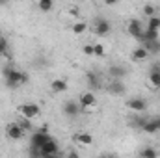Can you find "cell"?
<instances>
[{"label": "cell", "mask_w": 160, "mask_h": 158, "mask_svg": "<svg viewBox=\"0 0 160 158\" xmlns=\"http://www.w3.org/2000/svg\"><path fill=\"white\" fill-rule=\"evenodd\" d=\"M93 54L99 56V58H102V56H104V47H102L101 43H95V45H93Z\"/></svg>", "instance_id": "484cf974"}, {"label": "cell", "mask_w": 160, "mask_h": 158, "mask_svg": "<svg viewBox=\"0 0 160 158\" xmlns=\"http://www.w3.org/2000/svg\"><path fill=\"white\" fill-rule=\"evenodd\" d=\"M142 130L145 134H157L160 130V117H155V119H147L145 125L142 126Z\"/></svg>", "instance_id": "30bf717a"}, {"label": "cell", "mask_w": 160, "mask_h": 158, "mask_svg": "<svg viewBox=\"0 0 160 158\" xmlns=\"http://www.w3.org/2000/svg\"><path fill=\"white\" fill-rule=\"evenodd\" d=\"M147 28H149V30H160V17H157V15H153V17H149V22H147Z\"/></svg>", "instance_id": "44dd1931"}, {"label": "cell", "mask_w": 160, "mask_h": 158, "mask_svg": "<svg viewBox=\"0 0 160 158\" xmlns=\"http://www.w3.org/2000/svg\"><path fill=\"white\" fill-rule=\"evenodd\" d=\"M110 32H112V24L108 19H102V17L95 19V34L97 36H108Z\"/></svg>", "instance_id": "5b68a950"}, {"label": "cell", "mask_w": 160, "mask_h": 158, "mask_svg": "<svg viewBox=\"0 0 160 158\" xmlns=\"http://www.w3.org/2000/svg\"><path fill=\"white\" fill-rule=\"evenodd\" d=\"M75 140L82 143V145H91L93 143V136L91 134H88V132H78L77 136H75Z\"/></svg>", "instance_id": "ac0fdd59"}, {"label": "cell", "mask_w": 160, "mask_h": 158, "mask_svg": "<svg viewBox=\"0 0 160 158\" xmlns=\"http://www.w3.org/2000/svg\"><path fill=\"white\" fill-rule=\"evenodd\" d=\"M58 153H60V149H58V141H56L54 138H50L48 141H45V143L39 147L41 156H56Z\"/></svg>", "instance_id": "3957f363"}, {"label": "cell", "mask_w": 160, "mask_h": 158, "mask_svg": "<svg viewBox=\"0 0 160 158\" xmlns=\"http://www.w3.org/2000/svg\"><path fill=\"white\" fill-rule=\"evenodd\" d=\"M19 114H21L22 117L36 119L41 114V108H39V104H36V102H24V104L19 106Z\"/></svg>", "instance_id": "7a4b0ae2"}, {"label": "cell", "mask_w": 160, "mask_h": 158, "mask_svg": "<svg viewBox=\"0 0 160 158\" xmlns=\"http://www.w3.org/2000/svg\"><path fill=\"white\" fill-rule=\"evenodd\" d=\"M127 108L130 112H134V114H142V112H145L147 102L143 99H140V97H134V99H128L127 101Z\"/></svg>", "instance_id": "8992f818"}, {"label": "cell", "mask_w": 160, "mask_h": 158, "mask_svg": "<svg viewBox=\"0 0 160 158\" xmlns=\"http://www.w3.org/2000/svg\"><path fill=\"white\" fill-rule=\"evenodd\" d=\"M118 2H119V0H104L106 6H114V4H118Z\"/></svg>", "instance_id": "f546056e"}, {"label": "cell", "mask_w": 160, "mask_h": 158, "mask_svg": "<svg viewBox=\"0 0 160 158\" xmlns=\"http://www.w3.org/2000/svg\"><path fill=\"white\" fill-rule=\"evenodd\" d=\"M17 123H19L24 130H30V128H32V119H28V117H22V116H21V119H19Z\"/></svg>", "instance_id": "cb8c5ba5"}, {"label": "cell", "mask_w": 160, "mask_h": 158, "mask_svg": "<svg viewBox=\"0 0 160 158\" xmlns=\"http://www.w3.org/2000/svg\"><path fill=\"white\" fill-rule=\"evenodd\" d=\"M142 43H143V47L149 50V54H158V52H160V39H158V37L142 41Z\"/></svg>", "instance_id": "4fadbf2b"}, {"label": "cell", "mask_w": 160, "mask_h": 158, "mask_svg": "<svg viewBox=\"0 0 160 158\" xmlns=\"http://www.w3.org/2000/svg\"><path fill=\"white\" fill-rule=\"evenodd\" d=\"M86 30H88V24H86V22H77V24H73V32H75L77 36L84 34Z\"/></svg>", "instance_id": "7402d4cb"}, {"label": "cell", "mask_w": 160, "mask_h": 158, "mask_svg": "<svg viewBox=\"0 0 160 158\" xmlns=\"http://www.w3.org/2000/svg\"><path fill=\"white\" fill-rule=\"evenodd\" d=\"M6 136L9 140H21L24 136V128L19 123H9V125H6Z\"/></svg>", "instance_id": "277c9868"}, {"label": "cell", "mask_w": 160, "mask_h": 158, "mask_svg": "<svg viewBox=\"0 0 160 158\" xmlns=\"http://www.w3.org/2000/svg\"><path fill=\"white\" fill-rule=\"evenodd\" d=\"M8 2H9V0H0V6H6Z\"/></svg>", "instance_id": "4dcf8cb0"}, {"label": "cell", "mask_w": 160, "mask_h": 158, "mask_svg": "<svg viewBox=\"0 0 160 158\" xmlns=\"http://www.w3.org/2000/svg\"><path fill=\"white\" fill-rule=\"evenodd\" d=\"M149 82H151V86H155V87H160V65H153V69H151V73H149Z\"/></svg>", "instance_id": "2e32d148"}, {"label": "cell", "mask_w": 160, "mask_h": 158, "mask_svg": "<svg viewBox=\"0 0 160 158\" xmlns=\"http://www.w3.org/2000/svg\"><path fill=\"white\" fill-rule=\"evenodd\" d=\"M82 52H84L86 56H95V54H93V45H86V47L82 48Z\"/></svg>", "instance_id": "f1b7e54d"}, {"label": "cell", "mask_w": 160, "mask_h": 158, "mask_svg": "<svg viewBox=\"0 0 160 158\" xmlns=\"http://www.w3.org/2000/svg\"><path fill=\"white\" fill-rule=\"evenodd\" d=\"M108 75H110L112 78H125V77H127V69L121 67V65H112V67L108 69Z\"/></svg>", "instance_id": "9a60e30c"}, {"label": "cell", "mask_w": 160, "mask_h": 158, "mask_svg": "<svg viewBox=\"0 0 160 158\" xmlns=\"http://www.w3.org/2000/svg\"><path fill=\"white\" fill-rule=\"evenodd\" d=\"M140 156H142V158H157V156H158V153H157L153 147H145V149H142V151H140Z\"/></svg>", "instance_id": "d6986e66"}, {"label": "cell", "mask_w": 160, "mask_h": 158, "mask_svg": "<svg viewBox=\"0 0 160 158\" xmlns=\"http://www.w3.org/2000/svg\"><path fill=\"white\" fill-rule=\"evenodd\" d=\"M145 121H147V119H143V117H140V116H138L136 119H132V121H130V125H132V126H136V128H142V126L145 125Z\"/></svg>", "instance_id": "83f0119b"}, {"label": "cell", "mask_w": 160, "mask_h": 158, "mask_svg": "<svg viewBox=\"0 0 160 158\" xmlns=\"http://www.w3.org/2000/svg\"><path fill=\"white\" fill-rule=\"evenodd\" d=\"M143 13H145L147 17H153V15H157V7H155L153 4H145V6H143Z\"/></svg>", "instance_id": "d4e9b609"}, {"label": "cell", "mask_w": 160, "mask_h": 158, "mask_svg": "<svg viewBox=\"0 0 160 158\" xmlns=\"http://www.w3.org/2000/svg\"><path fill=\"white\" fill-rule=\"evenodd\" d=\"M147 56H149V50H147L145 47H138V48L132 50V60H134V62H142V60H145Z\"/></svg>", "instance_id": "e0dca14e"}, {"label": "cell", "mask_w": 160, "mask_h": 158, "mask_svg": "<svg viewBox=\"0 0 160 158\" xmlns=\"http://www.w3.org/2000/svg\"><path fill=\"white\" fill-rule=\"evenodd\" d=\"M95 102H97V99H95V93H93V91H88V93L80 95V108H82V110L93 108Z\"/></svg>", "instance_id": "9c48e42d"}, {"label": "cell", "mask_w": 160, "mask_h": 158, "mask_svg": "<svg viewBox=\"0 0 160 158\" xmlns=\"http://www.w3.org/2000/svg\"><path fill=\"white\" fill-rule=\"evenodd\" d=\"M50 89L54 93H63V91H67V82L63 78H54L50 82Z\"/></svg>", "instance_id": "5bb4252c"}, {"label": "cell", "mask_w": 160, "mask_h": 158, "mask_svg": "<svg viewBox=\"0 0 160 158\" xmlns=\"http://www.w3.org/2000/svg\"><path fill=\"white\" fill-rule=\"evenodd\" d=\"M127 32H128L132 37L140 39V37H142V34H143V26H142V22H140L138 19H132V21L127 24Z\"/></svg>", "instance_id": "52a82bcc"}, {"label": "cell", "mask_w": 160, "mask_h": 158, "mask_svg": "<svg viewBox=\"0 0 160 158\" xmlns=\"http://www.w3.org/2000/svg\"><path fill=\"white\" fill-rule=\"evenodd\" d=\"M50 140V134L47 132V130H38V132H34L32 134V145H36V147H41L45 141H48Z\"/></svg>", "instance_id": "7c38bea8"}, {"label": "cell", "mask_w": 160, "mask_h": 158, "mask_svg": "<svg viewBox=\"0 0 160 158\" xmlns=\"http://www.w3.org/2000/svg\"><path fill=\"white\" fill-rule=\"evenodd\" d=\"M108 91L112 95H125V84L121 78H112V82L108 84Z\"/></svg>", "instance_id": "8fae6325"}, {"label": "cell", "mask_w": 160, "mask_h": 158, "mask_svg": "<svg viewBox=\"0 0 160 158\" xmlns=\"http://www.w3.org/2000/svg\"><path fill=\"white\" fill-rule=\"evenodd\" d=\"M39 9L43 13H48L50 9H52V6H54V0H39Z\"/></svg>", "instance_id": "ffe728a7"}, {"label": "cell", "mask_w": 160, "mask_h": 158, "mask_svg": "<svg viewBox=\"0 0 160 158\" xmlns=\"http://www.w3.org/2000/svg\"><path fill=\"white\" fill-rule=\"evenodd\" d=\"M62 110H63V114H65L67 117L75 119L80 114V110H82V108H80L78 102H75V101H67V102L63 104V108H62Z\"/></svg>", "instance_id": "ba28073f"}, {"label": "cell", "mask_w": 160, "mask_h": 158, "mask_svg": "<svg viewBox=\"0 0 160 158\" xmlns=\"http://www.w3.org/2000/svg\"><path fill=\"white\" fill-rule=\"evenodd\" d=\"M88 84H89L91 87H99V78H97L93 73H88Z\"/></svg>", "instance_id": "4316f807"}, {"label": "cell", "mask_w": 160, "mask_h": 158, "mask_svg": "<svg viewBox=\"0 0 160 158\" xmlns=\"http://www.w3.org/2000/svg\"><path fill=\"white\" fill-rule=\"evenodd\" d=\"M2 75H4L6 86H8L9 89H15V87L24 86V84L28 82V75H26V73L17 71V69H13V67H6V69L2 71Z\"/></svg>", "instance_id": "6da1fadb"}, {"label": "cell", "mask_w": 160, "mask_h": 158, "mask_svg": "<svg viewBox=\"0 0 160 158\" xmlns=\"http://www.w3.org/2000/svg\"><path fill=\"white\" fill-rule=\"evenodd\" d=\"M8 50H9V45H8V39L0 36V56H6V54H8Z\"/></svg>", "instance_id": "603a6c76"}]
</instances>
